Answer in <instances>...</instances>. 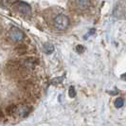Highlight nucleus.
<instances>
[{"label":"nucleus","mask_w":126,"mask_h":126,"mask_svg":"<svg viewBox=\"0 0 126 126\" xmlns=\"http://www.w3.org/2000/svg\"><path fill=\"white\" fill-rule=\"evenodd\" d=\"M114 17L123 19L126 17V0H119L113 9Z\"/></svg>","instance_id":"1"},{"label":"nucleus","mask_w":126,"mask_h":126,"mask_svg":"<svg viewBox=\"0 0 126 126\" xmlns=\"http://www.w3.org/2000/svg\"><path fill=\"white\" fill-rule=\"evenodd\" d=\"M53 24L58 31H64L69 25V19L64 14H58L53 20Z\"/></svg>","instance_id":"2"},{"label":"nucleus","mask_w":126,"mask_h":126,"mask_svg":"<svg viewBox=\"0 0 126 126\" xmlns=\"http://www.w3.org/2000/svg\"><path fill=\"white\" fill-rule=\"evenodd\" d=\"M9 38L13 41V42H20L21 40H23L24 38V32L21 30H19L18 28H12L9 32H8Z\"/></svg>","instance_id":"3"},{"label":"nucleus","mask_w":126,"mask_h":126,"mask_svg":"<svg viewBox=\"0 0 126 126\" xmlns=\"http://www.w3.org/2000/svg\"><path fill=\"white\" fill-rule=\"evenodd\" d=\"M14 6L19 13H23V14H31V13H32V8L26 2L17 1V2H15Z\"/></svg>","instance_id":"4"},{"label":"nucleus","mask_w":126,"mask_h":126,"mask_svg":"<svg viewBox=\"0 0 126 126\" xmlns=\"http://www.w3.org/2000/svg\"><path fill=\"white\" fill-rule=\"evenodd\" d=\"M77 4L81 10H86L90 6V0H77Z\"/></svg>","instance_id":"5"},{"label":"nucleus","mask_w":126,"mask_h":126,"mask_svg":"<svg viewBox=\"0 0 126 126\" xmlns=\"http://www.w3.org/2000/svg\"><path fill=\"white\" fill-rule=\"evenodd\" d=\"M43 48H44V51L47 54H51V53L54 51V47L51 44H48V43L45 44L44 47H43Z\"/></svg>","instance_id":"6"},{"label":"nucleus","mask_w":126,"mask_h":126,"mask_svg":"<svg viewBox=\"0 0 126 126\" xmlns=\"http://www.w3.org/2000/svg\"><path fill=\"white\" fill-rule=\"evenodd\" d=\"M114 104H115V106L117 108H120L122 107L123 105H124V100L122 99V98H118V99H116V101L114 102Z\"/></svg>","instance_id":"7"},{"label":"nucleus","mask_w":126,"mask_h":126,"mask_svg":"<svg viewBox=\"0 0 126 126\" xmlns=\"http://www.w3.org/2000/svg\"><path fill=\"white\" fill-rule=\"evenodd\" d=\"M68 95H69L70 98H74V97L76 96L75 88H74L73 86H70L69 87V90H68Z\"/></svg>","instance_id":"8"},{"label":"nucleus","mask_w":126,"mask_h":126,"mask_svg":"<svg viewBox=\"0 0 126 126\" xmlns=\"http://www.w3.org/2000/svg\"><path fill=\"white\" fill-rule=\"evenodd\" d=\"M76 49H77L78 52H80V53H81V52H82V50H83V47L79 45V46H77V47H76Z\"/></svg>","instance_id":"9"},{"label":"nucleus","mask_w":126,"mask_h":126,"mask_svg":"<svg viewBox=\"0 0 126 126\" xmlns=\"http://www.w3.org/2000/svg\"><path fill=\"white\" fill-rule=\"evenodd\" d=\"M125 77H126V73L124 74V75H122V78H125Z\"/></svg>","instance_id":"10"}]
</instances>
